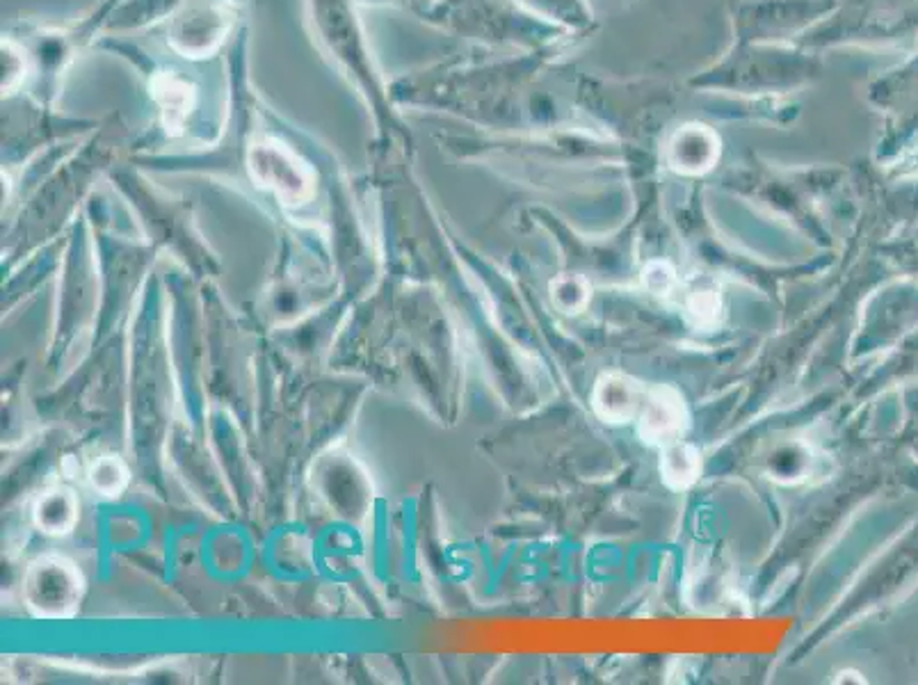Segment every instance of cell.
Returning <instances> with one entry per match:
<instances>
[{
	"label": "cell",
	"mask_w": 918,
	"mask_h": 685,
	"mask_svg": "<svg viewBox=\"0 0 918 685\" xmlns=\"http://www.w3.org/2000/svg\"><path fill=\"white\" fill-rule=\"evenodd\" d=\"M304 8L316 47L364 99L375 126L391 138H407V123L391 99V85L373 58L357 0H304Z\"/></svg>",
	"instance_id": "cell-1"
},
{
	"label": "cell",
	"mask_w": 918,
	"mask_h": 685,
	"mask_svg": "<svg viewBox=\"0 0 918 685\" xmlns=\"http://www.w3.org/2000/svg\"><path fill=\"white\" fill-rule=\"evenodd\" d=\"M240 17V0H186L165 21L167 47L190 62L206 60L225 49Z\"/></svg>",
	"instance_id": "cell-2"
},
{
	"label": "cell",
	"mask_w": 918,
	"mask_h": 685,
	"mask_svg": "<svg viewBox=\"0 0 918 685\" xmlns=\"http://www.w3.org/2000/svg\"><path fill=\"white\" fill-rule=\"evenodd\" d=\"M85 580L76 565L60 555L37 558L23 580L26 604L39 619H67L82 598Z\"/></svg>",
	"instance_id": "cell-3"
},
{
	"label": "cell",
	"mask_w": 918,
	"mask_h": 685,
	"mask_svg": "<svg viewBox=\"0 0 918 685\" xmlns=\"http://www.w3.org/2000/svg\"><path fill=\"white\" fill-rule=\"evenodd\" d=\"M147 88L158 108L160 126L167 138H186L190 119L199 108V88L184 71L151 69L147 73Z\"/></svg>",
	"instance_id": "cell-4"
},
{
	"label": "cell",
	"mask_w": 918,
	"mask_h": 685,
	"mask_svg": "<svg viewBox=\"0 0 918 685\" xmlns=\"http://www.w3.org/2000/svg\"><path fill=\"white\" fill-rule=\"evenodd\" d=\"M688 427V409L683 396L672 384H659L646 391L640 409V437L649 444L665 446L681 439Z\"/></svg>",
	"instance_id": "cell-5"
},
{
	"label": "cell",
	"mask_w": 918,
	"mask_h": 685,
	"mask_svg": "<svg viewBox=\"0 0 918 685\" xmlns=\"http://www.w3.org/2000/svg\"><path fill=\"white\" fill-rule=\"evenodd\" d=\"M646 389L624 373H603L592 389V409L605 423H626L635 418L644 405Z\"/></svg>",
	"instance_id": "cell-6"
},
{
	"label": "cell",
	"mask_w": 918,
	"mask_h": 685,
	"mask_svg": "<svg viewBox=\"0 0 918 685\" xmlns=\"http://www.w3.org/2000/svg\"><path fill=\"white\" fill-rule=\"evenodd\" d=\"M78 509L80 507L73 492L53 487L37 498L32 507V519L41 533L58 537L71 533V528L78 524Z\"/></svg>",
	"instance_id": "cell-7"
},
{
	"label": "cell",
	"mask_w": 918,
	"mask_h": 685,
	"mask_svg": "<svg viewBox=\"0 0 918 685\" xmlns=\"http://www.w3.org/2000/svg\"><path fill=\"white\" fill-rule=\"evenodd\" d=\"M811 468V448L800 439L779 441L772 450L763 457L766 476L774 483L796 485L807 478Z\"/></svg>",
	"instance_id": "cell-8"
},
{
	"label": "cell",
	"mask_w": 918,
	"mask_h": 685,
	"mask_svg": "<svg viewBox=\"0 0 918 685\" xmlns=\"http://www.w3.org/2000/svg\"><path fill=\"white\" fill-rule=\"evenodd\" d=\"M661 478L663 483L674 489L683 492L690 489L699 476H702V455L688 441H670L663 446L661 453Z\"/></svg>",
	"instance_id": "cell-9"
},
{
	"label": "cell",
	"mask_w": 918,
	"mask_h": 685,
	"mask_svg": "<svg viewBox=\"0 0 918 685\" xmlns=\"http://www.w3.org/2000/svg\"><path fill=\"white\" fill-rule=\"evenodd\" d=\"M722 297L711 281H697L683 295V314L694 329H713L720 320Z\"/></svg>",
	"instance_id": "cell-10"
},
{
	"label": "cell",
	"mask_w": 918,
	"mask_h": 685,
	"mask_svg": "<svg viewBox=\"0 0 918 685\" xmlns=\"http://www.w3.org/2000/svg\"><path fill=\"white\" fill-rule=\"evenodd\" d=\"M590 284L576 275H562L551 281V299L553 307L562 314H581L590 305Z\"/></svg>",
	"instance_id": "cell-11"
},
{
	"label": "cell",
	"mask_w": 918,
	"mask_h": 685,
	"mask_svg": "<svg viewBox=\"0 0 918 685\" xmlns=\"http://www.w3.org/2000/svg\"><path fill=\"white\" fill-rule=\"evenodd\" d=\"M87 480H90L92 489L112 498L126 489L128 468L117 455H103L90 466V470H87Z\"/></svg>",
	"instance_id": "cell-12"
},
{
	"label": "cell",
	"mask_w": 918,
	"mask_h": 685,
	"mask_svg": "<svg viewBox=\"0 0 918 685\" xmlns=\"http://www.w3.org/2000/svg\"><path fill=\"white\" fill-rule=\"evenodd\" d=\"M642 284L655 297H670L677 288V272L668 261H653L644 268Z\"/></svg>",
	"instance_id": "cell-13"
},
{
	"label": "cell",
	"mask_w": 918,
	"mask_h": 685,
	"mask_svg": "<svg viewBox=\"0 0 918 685\" xmlns=\"http://www.w3.org/2000/svg\"><path fill=\"white\" fill-rule=\"evenodd\" d=\"M359 6H373V8H377V6H403V8H414L416 3H421V0H357Z\"/></svg>",
	"instance_id": "cell-14"
},
{
	"label": "cell",
	"mask_w": 918,
	"mask_h": 685,
	"mask_svg": "<svg viewBox=\"0 0 918 685\" xmlns=\"http://www.w3.org/2000/svg\"><path fill=\"white\" fill-rule=\"evenodd\" d=\"M835 683H866V678L855 669H846V672H839Z\"/></svg>",
	"instance_id": "cell-15"
}]
</instances>
